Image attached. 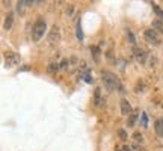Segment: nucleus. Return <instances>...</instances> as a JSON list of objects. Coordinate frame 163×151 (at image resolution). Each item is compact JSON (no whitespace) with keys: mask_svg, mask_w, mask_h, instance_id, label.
Returning <instances> with one entry per match:
<instances>
[{"mask_svg":"<svg viewBox=\"0 0 163 151\" xmlns=\"http://www.w3.org/2000/svg\"><path fill=\"white\" fill-rule=\"evenodd\" d=\"M101 80H103V83H104V86H106L107 91L120 89L121 92H124V88H122V85L120 83L118 77L113 74V73H110V71H101Z\"/></svg>","mask_w":163,"mask_h":151,"instance_id":"1","label":"nucleus"},{"mask_svg":"<svg viewBox=\"0 0 163 151\" xmlns=\"http://www.w3.org/2000/svg\"><path fill=\"white\" fill-rule=\"evenodd\" d=\"M45 29H47L45 20L38 18V20L35 21L33 27H32V38H33V41H39V39L43 38L44 34H45Z\"/></svg>","mask_w":163,"mask_h":151,"instance_id":"2","label":"nucleus"},{"mask_svg":"<svg viewBox=\"0 0 163 151\" xmlns=\"http://www.w3.org/2000/svg\"><path fill=\"white\" fill-rule=\"evenodd\" d=\"M20 56H18L17 53H14V51H5V64H6V67H17L18 64H20Z\"/></svg>","mask_w":163,"mask_h":151,"instance_id":"3","label":"nucleus"},{"mask_svg":"<svg viewBox=\"0 0 163 151\" xmlns=\"http://www.w3.org/2000/svg\"><path fill=\"white\" fill-rule=\"evenodd\" d=\"M144 36H145V41L148 42V44L160 45V38H159V35H157V32H155L154 29H146Z\"/></svg>","mask_w":163,"mask_h":151,"instance_id":"4","label":"nucleus"},{"mask_svg":"<svg viewBox=\"0 0 163 151\" xmlns=\"http://www.w3.org/2000/svg\"><path fill=\"white\" fill-rule=\"evenodd\" d=\"M48 41L52 44H58L60 41V32H59V27L58 26H53L50 34H48Z\"/></svg>","mask_w":163,"mask_h":151,"instance_id":"5","label":"nucleus"},{"mask_svg":"<svg viewBox=\"0 0 163 151\" xmlns=\"http://www.w3.org/2000/svg\"><path fill=\"white\" fill-rule=\"evenodd\" d=\"M133 55H135V59H136L139 64H144L146 60V53H145V50H142L140 47H135V49H133Z\"/></svg>","mask_w":163,"mask_h":151,"instance_id":"6","label":"nucleus"},{"mask_svg":"<svg viewBox=\"0 0 163 151\" xmlns=\"http://www.w3.org/2000/svg\"><path fill=\"white\" fill-rule=\"evenodd\" d=\"M121 113L122 115H131V104L127 100H121Z\"/></svg>","mask_w":163,"mask_h":151,"instance_id":"7","label":"nucleus"},{"mask_svg":"<svg viewBox=\"0 0 163 151\" xmlns=\"http://www.w3.org/2000/svg\"><path fill=\"white\" fill-rule=\"evenodd\" d=\"M154 127H155V132H157V134L163 138V118H159V119L155 121Z\"/></svg>","mask_w":163,"mask_h":151,"instance_id":"8","label":"nucleus"},{"mask_svg":"<svg viewBox=\"0 0 163 151\" xmlns=\"http://www.w3.org/2000/svg\"><path fill=\"white\" fill-rule=\"evenodd\" d=\"M101 91H100V89H98V88H97V89H95V97H94V104L95 106H100V103H101Z\"/></svg>","mask_w":163,"mask_h":151,"instance_id":"9","label":"nucleus"},{"mask_svg":"<svg viewBox=\"0 0 163 151\" xmlns=\"http://www.w3.org/2000/svg\"><path fill=\"white\" fill-rule=\"evenodd\" d=\"M12 21H14V15L9 14L8 17H6V20H5V29H6V30H9V29L12 27Z\"/></svg>","mask_w":163,"mask_h":151,"instance_id":"10","label":"nucleus"},{"mask_svg":"<svg viewBox=\"0 0 163 151\" xmlns=\"http://www.w3.org/2000/svg\"><path fill=\"white\" fill-rule=\"evenodd\" d=\"M153 27L163 34V20H154V21H153Z\"/></svg>","mask_w":163,"mask_h":151,"instance_id":"11","label":"nucleus"},{"mask_svg":"<svg viewBox=\"0 0 163 151\" xmlns=\"http://www.w3.org/2000/svg\"><path fill=\"white\" fill-rule=\"evenodd\" d=\"M153 9H154V12L157 14V17H159V20H163V11H162L160 8H159V6H157L155 3H153Z\"/></svg>","mask_w":163,"mask_h":151,"instance_id":"12","label":"nucleus"},{"mask_svg":"<svg viewBox=\"0 0 163 151\" xmlns=\"http://www.w3.org/2000/svg\"><path fill=\"white\" fill-rule=\"evenodd\" d=\"M136 119H137L136 113H131V115L129 117V121H127V126H129V127H133V126H135V122H136Z\"/></svg>","mask_w":163,"mask_h":151,"instance_id":"13","label":"nucleus"},{"mask_svg":"<svg viewBox=\"0 0 163 151\" xmlns=\"http://www.w3.org/2000/svg\"><path fill=\"white\" fill-rule=\"evenodd\" d=\"M127 39H129L130 44H136V38H135V35L131 30H127Z\"/></svg>","mask_w":163,"mask_h":151,"instance_id":"14","label":"nucleus"},{"mask_svg":"<svg viewBox=\"0 0 163 151\" xmlns=\"http://www.w3.org/2000/svg\"><path fill=\"white\" fill-rule=\"evenodd\" d=\"M91 51H92V55H94V59L98 62V60H100V50H98L97 47H91Z\"/></svg>","mask_w":163,"mask_h":151,"instance_id":"15","label":"nucleus"},{"mask_svg":"<svg viewBox=\"0 0 163 151\" xmlns=\"http://www.w3.org/2000/svg\"><path fill=\"white\" fill-rule=\"evenodd\" d=\"M145 86H144V83L142 82H137V85H136V92H144L145 89H144Z\"/></svg>","mask_w":163,"mask_h":151,"instance_id":"16","label":"nucleus"},{"mask_svg":"<svg viewBox=\"0 0 163 151\" xmlns=\"http://www.w3.org/2000/svg\"><path fill=\"white\" fill-rule=\"evenodd\" d=\"M82 38H83V34H82V29H80V21L77 23V39L79 41H82Z\"/></svg>","mask_w":163,"mask_h":151,"instance_id":"17","label":"nucleus"},{"mask_svg":"<svg viewBox=\"0 0 163 151\" xmlns=\"http://www.w3.org/2000/svg\"><path fill=\"white\" fill-rule=\"evenodd\" d=\"M59 70V65L58 64H50V67H48V71L50 73H54V71H58Z\"/></svg>","mask_w":163,"mask_h":151,"instance_id":"18","label":"nucleus"},{"mask_svg":"<svg viewBox=\"0 0 163 151\" xmlns=\"http://www.w3.org/2000/svg\"><path fill=\"white\" fill-rule=\"evenodd\" d=\"M133 138H135V141H136V142H142V134L139 133V132H136V133L133 134Z\"/></svg>","mask_w":163,"mask_h":151,"instance_id":"19","label":"nucleus"},{"mask_svg":"<svg viewBox=\"0 0 163 151\" xmlns=\"http://www.w3.org/2000/svg\"><path fill=\"white\" fill-rule=\"evenodd\" d=\"M120 136H121V139H122V141H127V138H129L127 133H125L124 130H120Z\"/></svg>","mask_w":163,"mask_h":151,"instance_id":"20","label":"nucleus"},{"mask_svg":"<svg viewBox=\"0 0 163 151\" xmlns=\"http://www.w3.org/2000/svg\"><path fill=\"white\" fill-rule=\"evenodd\" d=\"M142 126H146V115L142 113Z\"/></svg>","mask_w":163,"mask_h":151,"instance_id":"21","label":"nucleus"},{"mask_svg":"<svg viewBox=\"0 0 163 151\" xmlns=\"http://www.w3.org/2000/svg\"><path fill=\"white\" fill-rule=\"evenodd\" d=\"M120 151H130V150H129V147H124V148H121Z\"/></svg>","mask_w":163,"mask_h":151,"instance_id":"22","label":"nucleus"},{"mask_svg":"<svg viewBox=\"0 0 163 151\" xmlns=\"http://www.w3.org/2000/svg\"><path fill=\"white\" fill-rule=\"evenodd\" d=\"M162 107H163V104H162Z\"/></svg>","mask_w":163,"mask_h":151,"instance_id":"23","label":"nucleus"}]
</instances>
